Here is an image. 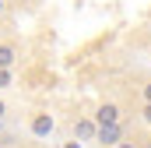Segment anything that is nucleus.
Wrapping results in <instances>:
<instances>
[{
    "label": "nucleus",
    "mask_w": 151,
    "mask_h": 148,
    "mask_svg": "<svg viewBox=\"0 0 151 148\" xmlns=\"http://www.w3.org/2000/svg\"><path fill=\"white\" fill-rule=\"evenodd\" d=\"M67 148H81V141H77V145H67Z\"/></svg>",
    "instance_id": "obj_11"
},
{
    "label": "nucleus",
    "mask_w": 151,
    "mask_h": 148,
    "mask_svg": "<svg viewBox=\"0 0 151 148\" xmlns=\"http://www.w3.org/2000/svg\"><path fill=\"white\" fill-rule=\"evenodd\" d=\"M116 148H144V145H137V141H127V138H123V141H119Z\"/></svg>",
    "instance_id": "obj_8"
},
{
    "label": "nucleus",
    "mask_w": 151,
    "mask_h": 148,
    "mask_svg": "<svg viewBox=\"0 0 151 148\" xmlns=\"http://www.w3.org/2000/svg\"><path fill=\"white\" fill-rule=\"evenodd\" d=\"M95 134H99L95 116H81V120H74V138H77V141H95Z\"/></svg>",
    "instance_id": "obj_2"
},
{
    "label": "nucleus",
    "mask_w": 151,
    "mask_h": 148,
    "mask_svg": "<svg viewBox=\"0 0 151 148\" xmlns=\"http://www.w3.org/2000/svg\"><path fill=\"white\" fill-rule=\"evenodd\" d=\"M144 148H151V138H148V141H144Z\"/></svg>",
    "instance_id": "obj_12"
},
{
    "label": "nucleus",
    "mask_w": 151,
    "mask_h": 148,
    "mask_svg": "<svg viewBox=\"0 0 151 148\" xmlns=\"http://www.w3.org/2000/svg\"><path fill=\"white\" fill-rule=\"evenodd\" d=\"M141 120L151 127V102H144V106H141Z\"/></svg>",
    "instance_id": "obj_7"
},
{
    "label": "nucleus",
    "mask_w": 151,
    "mask_h": 148,
    "mask_svg": "<svg viewBox=\"0 0 151 148\" xmlns=\"http://www.w3.org/2000/svg\"><path fill=\"white\" fill-rule=\"evenodd\" d=\"M14 64H18V46L0 42V71H14Z\"/></svg>",
    "instance_id": "obj_5"
},
{
    "label": "nucleus",
    "mask_w": 151,
    "mask_h": 148,
    "mask_svg": "<svg viewBox=\"0 0 151 148\" xmlns=\"http://www.w3.org/2000/svg\"><path fill=\"white\" fill-rule=\"evenodd\" d=\"M7 85H14V71H0V88H7Z\"/></svg>",
    "instance_id": "obj_6"
},
{
    "label": "nucleus",
    "mask_w": 151,
    "mask_h": 148,
    "mask_svg": "<svg viewBox=\"0 0 151 148\" xmlns=\"http://www.w3.org/2000/svg\"><path fill=\"white\" fill-rule=\"evenodd\" d=\"M4 113H7V106H4V102H0V120H4Z\"/></svg>",
    "instance_id": "obj_10"
},
{
    "label": "nucleus",
    "mask_w": 151,
    "mask_h": 148,
    "mask_svg": "<svg viewBox=\"0 0 151 148\" xmlns=\"http://www.w3.org/2000/svg\"><path fill=\"white\" fill-rule=\"evenodd\" d=\"M28 127H32V134H35V138H49V134H53V127H56V120H53L49 113H32V123H28Z\"/></svg>",
    "instance_id": "obj_3"
},
{
    "label": "nucleus",
    "mask_w": 151,
    "mask_h": 148,
    "mask_svg": "<svg viewBox=\"0 0 151 148\" xmlns=\"http://www.w3.org/2000/svg\"><path fill=\"white\" fill-rule=\"evenodd\" d=\"M123 138H127V127H123V123H106V127H99V134H95V141L102 148H116Z\"/></svg>",
    "instance_id": "obj_1"
},
{
    "label": "nucleus",
    "mask_w": 151,
    "mask_h": 148,
    "mask_svg": "<svg viewBox=\"0 0 151 148\" xmlns=\"http://www.w3.org/2000/svg\"><path fill=\"white\" fill-rule=\"evenodd\" d=\"M119 106H116V102H102V106H99V110H95V123H99V127H106V123H119Z\"/></svg>",
    "instance_id": "obj_4"
},
{
    "label": "nucleus",
    "mask_w": 151,
    "mask_h": 148,
    "mask_svg": "<svg viewBox=\"0 0 151 148\" xmlns=\"http://www.w3.org/2000/svg\"><path fill=\"white\" fill-rule=\"evenodd\" d=\"M0 11H4V7H0Z\"/></svg>",
    "instance_id": "obj_13"
},
{
    "label": "nucleus",
    "mask_w": 151,
    "mask_h": 148,
    "mask_svg": "<svg viewBox=\"0 0 151 148\" xmlns=\"http://www.w3.org/2000/svg\"><path fill=\"white\" fill-rule=\"evenodd\" d=\"M144 102H151V81H144Z\"/></svg>",
    "instance_id": "obj_9"
}]
</instances>
